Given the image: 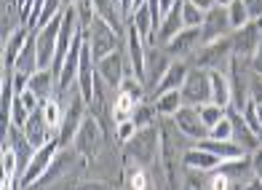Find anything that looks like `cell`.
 I'll use <instances>...</instances> for the list:
<instances>
[{
  "label": "cell",
  "instance_id": "7c38bea8",
  "mask_svg": "<svg viewBox=\"0 0 262 190\" xmlns=\"http://www.w3.org/2000/svg\"><path fill=\"white\" fill-rule=\"evenodd\" d=\"M83 43H86V32H78L75 35V40L73 46H70V51L64 56V65H62V73H59V80H56V86L59 91H67L73 83L78 80V70H80V54H83Z\"/></svg>",
  "mask_w": 262,
  "mask_h": 190
},
{
  "label": "cell",
  "instance_id": "cb8c5ba5",
  "mask_svg": "<svg viewBox=\"0 0 262 190\" xmlns=\"http://www.w3.org/2000/svg\"><path fill=\"white\" fill-rule=\"evenodd\" d=\"M123 182H126V190H152L147 166H139L128 158L123 161Z\"/></svg>",
  "mask_w": 262,
  "mask_h": 190
},
{
  "label": "cell",
  "instance_id": "f907efd6",
  "mask_svg": "<svg viewBox=\"0 0 262 190\" xmlns=\"http://www.w3.org/2000/svg\"><path fill=\"white\" fill-rule=\"evenodd\" d=\"M190 3H193V6H198L201 11H204V14L214 8V0H190Z\"/></svg>",
  "mask_w": 262,
  "mask_h": 190
},
{
  "label": "cell",
  "instance_id": "74e56055",
  "mask_svg": "<svg viewBox=\"0 0 262 190\" xmlns=\"http://www.w3.org/2000/svg\"><path fill=\"white\" fill-rule=\"evenodd\" d=\"M209 139H233V121L228 113H225V118L220 123H214L209 129Z\"/></svg>",
  "mask_w": 262,
  "mask_h": 190
},
{
  "label": "cell",
  "instance_id": "8fae6325",
  "mask_svg": "<svg viewBox=\"0 0 262 190\" xmlns=\"http://www.w3.org/2000/svg\"><path fill=\"white\" fill-rule=\"evenodd\" d=\"M128 70H131V65L126 67L121 49L113 51V54H107L104 59H99V62H97V73H99V78L104 80V86H110V89H115V91L121 89V83H123V78H126Z\"/></svg>",
  "mask_w": 262,
  "mask_h": 190
},
{
  "label": "cell",
  "instance_id": "ba28073f",
  "mask_svg": "<svg viewBox=\"0 0 262 190\" xmlns=\"http://www.w3.org/2000/svg\"><path fill=\"white\" fill-rule=\"evenodd\" d=\"M145 40H142V35L139 30L131 25V19H128V25H126V54H128V65L131 70H134V78L142 80V83H147V54H145V46H142Z\"/></svg>",
  "mask_w": 262,
  "mask_h": 190
},
{
  "label": "cell",
  "instance_id": "d6986e66",
  "mask_svg": "<svg viewBox=\"0 0 262 190\" xmlns=\"http://www.w3.org/2000/svg\"><path fill=\"white\" fill-rule=\"evenodd\" d=\"M182 166L185 169H193V172H217L222 166V161L214 156V153L195 145V147H190V150L182 153Z\"/></svg>",
  "mask_w": 262,
  "mask_h": 190
},
{
  "label": "cell",
  "instance_id": "f35d334b",
  "mask_svg": "<svg viewBox=\"0 0 262 190\" xmlns=\"http://www.w3.org/2000/svg\"><path fill=\"white\" fill-rule=\"evenodd\" d=\"M241 113H244L246 126L252 129L257 137H262V123H259V118H257V102H254V99H249V102H246V108H244Z\"/></svg>",
  "mask_w": 262,
  "mask_h": 190
},
{
  "label": "cell",
  "instance_id": "7bdbcfd3",
  "mask_svg": "<svg viewBox=\"0 0 262 190\" xmlns=\"http://www.w3.org/2000/svg\"><path fill=\"white\" fill-rule=\"evenodd\" d=\"M137 132H139V129H137L134 121H121V123H115V137H118V142H121V145H126V142L134 137Z\"/></svg>",
  "mask_w": 262,
  "mask_h": 190
},
{
  "label": "cell",
  "instance_id": "3957f363",
  "mask_svg": "<svg viewBox=\"0 0 262 190\" xmlns=\"http://www.w3.org/2000/svg\"><path fill=\"white\" fill-rule=\"evenodd\" d=\"M86 43H89V49L94 54V59H104L107 54H113L121 49V35H118L107 22H102L99 16L91 22V27L86 30Z\"/></svg>",
  "mask_w": 262,
  "mask_h": 190
},
{
  "label": "cell",
  "instance_id": "30bf717a",
  "mask_svg": "<svg viewBox=\"0 0 262 190\" xmlns=\"http://www.w3.org/2000/svg\"><path fill=\"white\" fill-rule=\"evenodd\" d=\"M225 59H233V32L228 35V38H220L214 43L201 46V51L195 54V67L217 70Z\"/></svg>",
  "mask_w": 262,
  "mask_h": 190
},
{
  "label": "cell",
  "instance_id": "b9f144b4",
  "mask_svg": "<svg viewBox=\"0 0 262 190\" xmlns=\"http://www.w3.org/2000/svg\"><path fill=\"white\" fill-rule=\"evenodd\" d=\"M30 115H32V113L25 108L21 97H16V99H14V108H11V123L19 126V129H25V123H27V118H30Z\"/></svg>",
  "mask_w": 262,
  "mask_h": 190
},
{
  "label": "cell",
  "instance_id": "ffe728a7",
  "mask_svg": "<svg viewBox=\"0 0 262 190\" xmlns=\"http://www.w3.org/2000/svg\"><path fill=\"white\" fill-rule=\"evenodd\" d=\"M187 73H190V67L182 62V59H174V62L169 65V70H166V75L161 78V83L152 89V97H161V94H169V91H180Z\"/></svg>",
  "mask_w": 262,
  "mask_h": 190
},
{
  "label": "cell",
  "instance_id": "f5cc1de1",
  "mask_svg": "<svg viewBox=\"0 0 262 190\" xmlns=\"http://www.w3.org/2000/svg\"><path fill=\"white\" fill-rule=\"evenodd\" d=\"M233 3V0H214V6H220V8H228Z\"/></svg>",
  "mask_w": 262,
  "mask_h": 190
},
{
  "label": "cell",
  "instance_id": "44dd1931",
  "mask_svg": "<svg viewBox=\"0 0 262 190\" xmlns=\"http://www.w3.org/2000/svg\"><path fill=\"white\" fill-rule=\"evenodd\" d=\"M195 145L204 147V150H209V153H214V156H217L222 163L246 156V150L238 145V142H233V139H209V137H206V139H198Z\"/></svg>",
  "mask_w": 262,
  "mask_h": 190
},
{
  "label": "cell",
  "instance_id": "816d5d0a",
  "mask_svg": "<svg viewBox=\"0 0 262 190\" xmlns=\"http://www.w3.org/2000/svg\"><path fill=\"white\" fill-rule=\"evenodd\" d=\"M241 190H262V180H257V177H254V180H252V182H246Z\"/></svg>",
  "mask_w": 262,
  "mask_h": 190
},
{
  "label": "cell",
  "instance_id": "9f6ffc18",
  "mask_svg": "<svg viewBox=\"0 0 262 190\" xmlns=\"http://www.w3.org/2000/svg\"><path fill=\"white\" fill-rule=\"evenodd\" d=\"M259 142H262V137H259Z\"/></svg>",
  "mask_w": 262,
  "mask_h": 190
},
{
  "label": "cell",
  "instance_id": "7a4b0ae2",
  "mask_svg": "<svg viewBox=\"0 0 262 190\" xmlns=\"http://www.w3.org/2000/svg\"><path fill=\"white\" fill-rule=\"evenodd\" d=\"M102 139H104V126L99 123V118L97 115H86V121H83V126L78 129V134H75V153L86 161L91 163L94 158L99 156V150H102Z\"/></svg>",
  "mask_w": 262,
  "mask_h": 190
},
{
  "label": "cell",
  "instance_id": "5bb4252c",
  "mask_svg": "<svg viewBox=\"0 0 262 190\" xmlns=\"http://www.w3.org/2000/svg\"><path fill=\"white\" fill-rule=\"evenodd\" d=\"M174 126H177V132H180L182 137L195 139V142L209 137V126L201 121L198 108H190V104H185V108L174 115Z\"/></svg>",
  "mask_w": 262,
  "mask_h": 190
},
{
  "label": "cell",
  "instance_id": "5b68a950",
  "mask_svg": "<svg viewBox=\"0 0 262 190\" xmlns=\"http://www.w3.org/2000/svg\"><path fill=\"white\" fill-rule=\"evenodd\" d=\"M62 19H64V11L54 22H49L46 27L35 30V46H38V65H40V70H51L54 67V56H56V49H59V32H62Z\"/></svg>",
  "mask_w": 262,
  "mask_h": 190
},
{
  "label": "cell",
  "instance_id": "c3c4849f",
  "mask_svg": "<svg viewBox=\"0 0 262 190\" xmlns=\"http://www.w3.org/2000/svg\"><path fill=\"white\" fill-rule=\"evenodd\" d=\"M249 67H252V73H257V75L262 78V46H259L252 56H249Z\"/></svg>",
  "mask_w": 262,
  "mask_h": 190
},
{
  "label": "cell",
  "instance_id": "9c48e42d",
  "mask_svg": "<svg viewBox=\"0 0 262 190\" xmlns=\"http://www.w3.org/2000/svg\"><path fill=\"white\" fill-rule=\"evenodd\" d=\"M230 32H233V27H230L228 8L214 6L211 11H206L204 25H201V46L214 43V40H220V38H228Z\"/></svg>",
  "mask_w": 262,
  "mask_h": 190
},
{
  "label": "cell",
  "instance_id": "7402d4cb",
  "mask_svg": "<svg viewBox=\"0 0 262 190\" xmlns=\"http://www.w3.org/2000/svg\"><path fill=\"white\" fill-rule=\"evenodd\" d=\"M94 6H97V16L102 22H107L118 35H126V16L121 11V3H115V0H94Z\"/></svg>",
  "mask_w": 262,
  "mask_h": 190
},
{
  "label": "cell",
  "instance_id": "83f0119b",
  "mask_svg": "<svg viewBox=\"0 0 262 190\" xmlns=\"http://www.w3.org/2000/svg\"><path fill=\"white\" fill-rule=\"evenodd\" d=\"M131 25H134V27L139 30L142 40L156 46V35H158V30H156V22H152V16H150L147 3H145V6H139V8L134 11V16H131Z\"/></svg>",
  "mask_w": 262,
  "mask_h": 190
},
{
  "label": "cell",
  "instance_id": "7dc6e473",
  "mask_svg": "<svg viewBox=\"0 0 262 190\" xmlns=\"http://www.w3.org/2000/svg\"><path fill=\"white\" fill-rule=\"evenodd\" d=\"M252 172H254L257 180H262V145L252 153Z\"/></svg>",
  "mask_w": 262,
  "mask_h": 190
},
{
  "label": "cell",
  "instance_id": "d6a6232c",
  "mask_svg": "<svg viewBox=\"0 0 262 190\" xmlns=\"http://www.w3.org/2000/svg\"><path fill=\"white\" fill-rule=\"evenodd\" d=\"M156 104H150V102H139V108L134 110V115H131V121L137 123V129H147V126H156Z\"/></svg>",
  "mask_w": 262,
  "mask_h": 190
},
{
  "label": "cell",
  "instance_id": "ab89813d",
  "mask_svg": "<svg viewBox=\"0 0 262 190\" xmlns=\"http://www.w3.org/2000/svg\"><path fill=\"white\" fill-rule=\"evenodd\" d=\"M19 174V161L14 156V150L8 145H3V177H11V180H16Z\"/></svg>",
  "mask_w": 262,
  "mask_h": 190
},
{
  "label": "cell",
  "instance_id": "52a82bcc",
  "mask_svg": "<svg viewBox=\"0 0 262 190\" xmlns=\"http://www.w3.org/2000/svg\"><path fill=\"white\" fill-rule=\"evenodd\" d=\"M62 150V145H59V139L54 137L49 145H43L40 150H35V156H32V161H30V166L25 169V174L19 177V185H21V190H30L32 185H38L40 182V177L46 174V169L51 166V161L56 158V153Z\"/></svg>",
  "mask_w": 262,
  "mask_h": 190
},
{
  "label": "cell",
  "instance_id": "f546056e",
  "mask_svg": "<svg viewBox=\"0 0 262 190\" xmlns=\"http://www.w3.org/2000/svg\"><path fill=\"white\" fill-rule=\"evenodd\" d=\"M174 62V59L169 54H147V83H152V89L161 83V78L166 75V70H169V65Z\"/></svg>",
  "mask_w": 262,
  "mask_h": 190
},
{
  "label": "cell",
  "instance_id": "bcb514c9",
  "mask_svg": "<svg viewBox=\"0 0 262 190\" xmlns=\"http://www.w3.org/2000/svg\"><path fill=\"white\" fill-rule=\"evenodd\" d=\"M244 6L249 11L252 22H262V0H244Z\"/></svg>",
  "mask_w": 262,
  "mask_h": 190
},
{
  "label": "cell",
  "instance_id": "e0dca14e",
  "mask_svg": "<svg viewBox=\"0 0 262 190\" xmlns=\"http://www.w3.org/2000/svg\"><path fill=\"white\" fill-rule=\"evenodd\" d=\"M25 134H27V139L32 142V147H35V150H40L43 145H49V142H51L54 129L49 126V121H46L43 110H35V113L27 118V123H25Z\"/></svg>",
  "mask_w": 262,
  "mask_h": 190
},
{
  "label": "cell",
  "instance_id": "f1b7e54d",
  "mask_svg": "<svg viewBox=\"0 0 262 190\" xmlns=\"http://www.w3.org/2000/svg\"><path fill=\"white\" fill-rule=\"evenodd\" d=\"M70 161H73V153L62 147V150L56 153V158L51 161V166L46 169V174L40 177V182H38V185H51V182H56L59 177H62V174L70 169Z\"/></svg>",
  "mask_w": 262,
  "mask_h": 190
},
{
  "label": "cell",
  "instance_id": "db71d44e",
  "mask_svg": "<svg viewBox=\"0 0 262 190\" xmlns=\"http://www.w3.org/2000/svg\"><path fill=\"white\" fill-rule=\"evenodd\" d=\"M257 118H259V123H262V104H257Z\"/></svg>",
  "mask_w": 262,
  "mask_h": 190
},
{
  "label": "cell",
  "instance_id": "d4e9b609",
  "mask_svg": "<svg viewBox=\"0 0 262 190\" xmlns=\"http://www.w3.org/2000/svg\"><path fill=\"white\" fill-rule=\"evenodd\" d=\"M182 30H185V25H182V0H180V3L174 6V11H169V14H166V19L161 22L156 43H158V46H166L177 32H182Z\"/></svg>",
  "mask_w": 262,
  "mask_h": 190
},
{
  "label": "cell",
  "instance_id": "8992f818",
  "mask_svg": "<svg viewBox=\"0 0 262 190\" xmlns=\"http://www.w3.org/2000/svg\"><path fill=\"white\" fill-rule=\"evenodd\" d=\"M182 99L190 108H201V104L211 102V80H209V70L204 67H193L187 73L185 83H182Z\"/></svg>",
  "mask_w": 262,
  "mask_h": 190
},
{
  "label": "cell",
  "instance_id": "f6af8a7d",
  "mask_svg": "<svg viewBox=\"0 0 262 190\" xmlns=\"http://www.w3.org/2000/svg\"><path fill=\"white\" fill-rule=\"evenodd\" d=\"M70 190H115V187L110 182H104V180H86V182L73 185Z\"/></svg>",
  "mask_w": 262,
  "mask_h": 190
},
{
  "label": "cell",
  "instance_id": "681fc988",
  "mask_svg": "<svg viewBox=\"0 0 262 190\" xmlns=\"http://www.w3.org/2000/svg\"><path fill=\"white\" fill-rule=\"evenodd\" d=\"M161 3V14H163V19H166V14H169V11H174V6L180 3V0H158Z\"/></svg>",
  "mask_w": 262,
  "mask_h": 190
},
{
  "label": "cell",
  "instance_id": "4316f807",
  "mask_svg": "<svg viewBox=\"0 0 262 190\" xmlns=\"http://www.w3.org/2000/svg\"><path fill=\"white\" fill-rule=\"evenodd\" d=\"M54 83H56V75H54V70H38L32 78H30V91L35 94V97L43 102H49L54 97Z\"/></svg>",
  "mask_w": 262,
  "mask_h": 190
},
{
  "label": "cell",
  "instance_id": "ac0fdd59",
  "mask_svg": "<svg viewBox=\"0 0 262 190\" xmlns=\"http://www.w3.org/2000/svg\"><path fill=\"white\" fill-rule=\"evenodd\" d=\"M195 46H201V27H185L182 32H177L174 38L163 46V51L169 54L171 59H177L182 54H190Z\"/></svg>",
  "mask_w": 262,
  "mask_h": 190
},
{
  "label": "cell",
  "instance_id": "11a10c76",
  "mask_svg": "<svg viewBox=\"0 0 262 190\" xmlns=\"http://www.w3.org/2000/svg\"><path fill=\"white\" fill-rule=\"evenodd\" d=\"M62 3H64V8H67V6H73V3H75V0H62Z\"/></svg>",
  "mask_w": 262,
  "mask_h": 190
},
{
  "label": "cell",
  "instance_id": "6da1fadb",
  "mask_svg": "<svg viewBox=\"0 0 262 190\" xmlns=\"http://www.w3.org/2000/svg\"><path fill=\"white\" fill-rule=\"evenodd\" d=\"M161 132L156 126H147V129H139V132L126 142V158L134 161L139 166H150L158 161V153H161Z\"/></svg>",
  "mask_w": 262,
  "mask_h": 190
},
{
  "label": "cell",
  "instance_id": "9a60e30c",
  "mask_svg": "<svg viewBox=\"0 0 262 190\" xmlns=\"http://www.w3.org/2000/svg\"><path fill=\"white\" fill-rule=\"evenodd\" d=\"M32 32H35V30H30L27 25H19L14 32H11V38L3 43V73H14L16 59H19L21 49L27 46V40H30Z\"/></svg>",
  "mask_w": 262,
  "mask_h": 190
},
{
  "label": "cell",
  "instance_id": "4dcf8cb0",
  "mask_svg": "<svg viewBox=\"0 0 262 190\" xmlns=\"http://www.w3.org/2000/svg\"><path fill=\"white\" fill-rule=\"evenodd\" d=\"M156 110L158 115L163 118H174L177 113H180L185 108V99H182V91H169V94H161V97H156Z\"/></svg>",
  "mask_w": 262,
  "mask_h": 190
},
{
  "label": "cell",
  "instance_id": "8d00e7d4",
  "mask_svg": "<svg viewBox=\"0 0 262 190\" xmlns=\"http://www.w3.org/2000/svg\"><path fill=\"white\" fill-rule=\"evenodd\" d=\"M198 113H201V121H204L209 129H211L214 123H220L222 118H225V108H220V104H214V102L201 104V108H198Z\"/></svg>",
  "mask_w": 262,
  "mask_h": 190
},
{
  "label": "cell",
  "instance_id": "e575fe53",
  "mask_svg": "<svg viewBox=\"0 0 262 190\" xmlns=\"http://www.w3.org/2000/svg\"><path fill=\"white\" fill-rule=\"evenodd\" d=\"M75 14H78V22H80V30L86 32L91 27V22L97 19V6H94V0H75Z\"/></svg>",
  "mask_w": 262,
  "mask_h": 190
},
{
  "label": "cell",
  "instance_id": "ee69618b",
  "mask_svg": "<svg viewBox=\"0 0 262 190\" xmlns=\"http://www.w3.org/2000/svg\"><path fill=\"white\" fill-rule=\"evenodd\" d=\"M230 182H233L230 177L225 174L222 169H217L211 174V180H209V190H230Z\"/></svg>",
  "mask_w": 262,
  "mask_h": 190
},
{
  "label": "cell",
  "instance_id": "4fadbf2b",
  "mask_svg": "<svg viewBox=\"0 0 262 190\" xmlns=\"http://www.w3.org/2000/svg\"><path fill=\"white\" fill-rule=\"evenodd\" d=\"M262 46V22H249L246 27L233 32V56L246 59Z\"/></svg>",
  "mask_w": 262,
  "mask_h": 190
},
{
  "label": "cell",
  "instance_id": "60d3db41",
  "mask_svg": "<svg viewBox=\"0 0 262 190\" xmlns=\"http://www.w3.org/2000/svg\"><path fill=\"white\" fill-rule=\"evenodd\" d=\"M204 172H193L187 169V174L182 177V190H209V182H204Z\"/></svg>",
  "mask_w": 262,
  "mask_h": 190
},
{
  "label": "cell",
  "instance_id": "2e32d148",
  "mask_svg": "<svg viewBox=\"0 0 262 190\" xmlns=\"http://www.w3.org/2000/svg\"><path fill=\"white\" fill-rule=\"evenodd\" d=\"M225 113H228V115H230V121H233V142H238V145H241L246 153H254V150L262 145V142H259V137L252 132V129L246 126L244 113L238 110V108H233V104H230V108L225 110Z\"/></svg>",
  "mask_w": 262,
  "mask_h": 190
},
{
  "label": "cell",
  "instance_id": "484cf974",
  "mask_svg": "<svg viewBox=\"0 0 262 190\" xmlns=\"http://www.w3.org/2000/svg\"><path fill=\"white\" fill-rule=\"evenodd\" d=\"M139 102H142V97H137V94H131L126 89H118V97L113 102V118H115V123L131 121V115H134V110L139 108Z\"/></svg>",
  "mask_w": 262,
  "mask_h": 190
},
{
  "label": "cell",
  "instance_id": "603a6c76",
  "mask_svg": "<svg viewBox=\"0 0 262 190\" xmlns=\"http://www.w3.org/2000/svg\"><path fill=\"white\" fill-rule=\"evenodd\" d=\"M209 80H211V102L228 110L233 104V89H230V78L222 70H209Z\"/></svg>",
  "mask_w": 262,
  "mask_h": 190
},
{
  "label": "cell",
  "instance_id": "1f68e13d",
  "mask_svg": "<svg viewBox=\"0 0 262 190\" xmlns=\"http://www.w3.org/2000/svg\"><path fill=\"white\" fill-rule=\"evenodd\" d=\"M40 110H43V115H46V121H49V126L54 129V132H59V126H62V118H64L62 102L51 97L49 102H43V104H40Z\"/></svg>",
  "mask_w": 262,
  "mask_h": 190
},
{
  "label": "cell",
  "instance_id": "836d02e7",
  "mask_svg": "<svg viewBox=\"0 0 262 190\" xmlns=\"http://www.w3.org/2000/svg\"><path fill=\"white\" fill-rule=\"evenodd\" d=\"M228 16H230L233 32L241 30V27H246L249 22H252V16H249V11H246V6H244V0H233V3L228 6Z\"/></svg>",
  "mask_w": 262,
  "mask_h": 190
},
{
  "label": "cell",
  "instance_id": "277c9868",
  "mask_svg": "<svg viewBox=\"0 0 262 190\" xmlns=\"http://www.w3.org/2000/svg\"><path fill=\"white\" fill-rule=\"evenodd\" d=\"M86 108H89V102L80 97V91H75V97H70V102H67L62 126H59V132H56V139H59V145H62V147H67V145H73V142H75L78 129L83 126V121H86V115H89Z\"/></svg>",
  "mask_w": 262,
  "mask_h": 190
},
{
  "label": "cell",
  "instance_id": "d590c367",
  "mask_svg": "<svg viewBox=\"0 0 262 190\" xmlns=\"http://www.w3.org/2000/svg\"><path fill=\"white\" fill-rule=\"evenodd\" d=\"M204 11H201L198 6H193L190 0H182V25L185 27H201L204 25Z\"/></svg>",
  "mask_w": 262,
  "mask_h": 190
}]
</instances>
